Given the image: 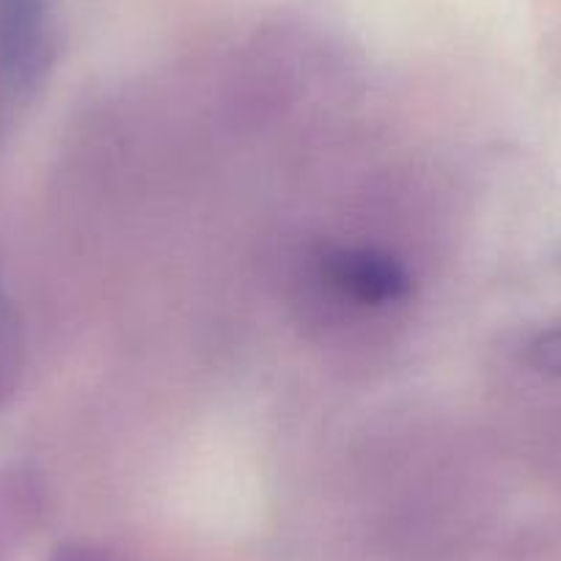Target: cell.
<instances>
[{
  "label": "cell",
  "mask_w": 561,
  "mask_h": 561,
  "mask_svg": "<svg viewBox=\"0 0 561 561\" xmlns=\"http://www.w3.org/2000/svg\"><path fill=\"white\" fill-rule=\"evenodd\" d=\"M53 58L47 0H0V69L9 83L31 91Z\"/></svg>",
  "instance_id": "obj_2"
},
{
  "label": "cell",
  "mask_w": 561,
  "mask_h": 561,
  "mask_svg": "<svg viewBox=\"0 0 561 561\" xmlns=\"http://www.w3.org/2000/svg\"><path fill=\"white\" fill-rule=\"evenodd\" d=\"M320 278L339 298L366 309L402 304L413 289V278L399 259L366 245L331 248L322 253Z\"/></svg>",
  "instance_id": "obj_1"
},
{
  "label": "cell",
  "mask_w": 561,
  "mask_h": 561,
  "mask_svg": "<svg viewBox=\"0 0 561 561\" xmlns=\"http://www.w3.org/2000/svg\"><path fill=\"white\" fill-rule=\"evenodd\" d=\"M526 364L548 377H561V325L545 328L526 344Z\"/></svg>",
  "instance_id": "obj_4"
},
{
  "label": "cell",
  "mask_w": 561,
  "mask_h": 561,
  "mask_svg": "<svg viewBox=\"0 0 561 561\" xmlns=\"http://www.w3.org/2000/svg\"><path fill=\"white\" fill-rule=\"evenodd\" d=\"M20 375V328L9 298L0 289V404L14 391Z\"/></svg>",
  "instance_id": "obj_3"
}]
</instances>
